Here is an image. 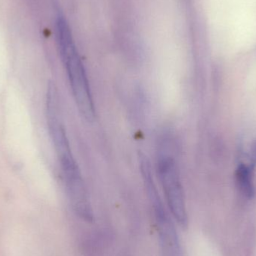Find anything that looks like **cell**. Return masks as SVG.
<instances>
[{
	"mask_svg": "<svg viewBox=\"0 0 256 256\" xmlns=\"http://www.w3.org/2000/svg\"><path fill=\"white\" fill-rule=\"evenodd\" d=\"M56 34L60 54L78 109L86 120L93 122L96 116V106L86 70L67 22L60 15L57 18Z\"/></svg>",
	"mask_w": 256,
	"mask_h": 256,
	"instance_id": "cell-1",
	"label": "cell"
},
{
	"mask_svg": "<svg viewBox=\"0 0 256 256\" xmlns=\"http://www.w3.org/2000/svg\"><path fill=\"white\" fill-rule=\"evenodd\" d=\"M158 228L162 256H184L172 216L166 208L154 182L144 184Z\"/></svg>",
	"mask_w": 256,
	"mask_h": 256,
	"instance_id": "cell-4",
	"label": "cell"
},
{
	"mask_svg": "<svg viewBox=\"0 0 256 256\" xmlns=\"http://www.w3.org/2000/svg\"><path fill=\"white\" fill-rule=\"evenodd\" d=\"M51 134L60 160L68 194L78 216L88 222L93 220L92 208L80 168L74 156L60 117L50 120Z\"/></svg>",
	"mask_w": 256,
	"mask_h": 256,
	"instance_id": "cell-2",
	"label": "cell"
},
{
	"mask_svg": "<svg viewBox=\"0 0 256 256\" xmlns=\"http://www.w3.org/2000/svg\"><path fill=\"white\" fill-rule=\"evenodd\" d=\"M156 170L170 214L178 225L186 227L188 212L178 165L174 155L164 147L158 153Z\"/></svg>",
	"mask_w": 256,
	"mask_h": 256,
	"instance_id": "cell-3",
	"label": "cell"
},
{
	"mask_svg": "<svg viewBox=\"0 0 256 256\" xmlns=\"http://www.w3.org/2000/svg\"><path fill=\"white\" fill-rule=\"evenodd\" d=\"M238 182L240 189L248 196L254 195V188L252 184V168L242 164L238 170Z\"/></svg>",
	"mask_w": 256,
	"mask_h": 256,
	"instance_id": "cell-5",
	"label": "cell"
}]
</instances>
